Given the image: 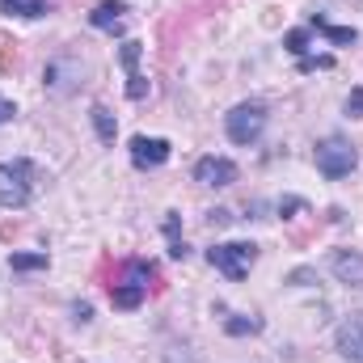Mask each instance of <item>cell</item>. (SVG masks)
<instances>
[{"label":"cell","instance_id":"6da1fadb","mask_svg":"<svg viewBox=\"0 0 363 363\" xmlns=\"http://www.w3.org/2000/svg\"><path fill=\"white\" fill-rule=\"evenodd\" d=\"M34 182H38V169L26 157L0 161V207H26L34 199Z\"/></svg>","mask_w":363,"mask_h":363},{"label":"cell","instance_id":"7a4b0ae2","mask_svg":"<svg viewBox=\"0 0 363 363\" xmlns=\"http://www.w3.org/2000/svg\"><path fill=\"white\" fill-rule=\"evenodd\" d=\"M267 106L262 101H241V106H233L228 114H224V131H228V140L233 144H241V148H250V144H258L262 140V131H267Z\"/></svg>","mask_w":363,"mask_h":363},{"label":"cell","instance_id":"3957f363","mask_svg":"<svg viewBox=\"0 0 363 363\" xmlns=\"http://www.w3.org/2000/svg\"><path fill=\"white\" fill-rule=\"evenodd\" d=\"M313 161H317L321 178L338 182V178H347V174L359 165V152H355V144H351V140H342V135H325V140L317 144Z\"/></svg>","mask_w":363,"mask_h":363},{"label":"cell","instance_id":"277c9868","mask_svg":"<svg viewBox=\"0 0 363 363\" xmlns=\"http://www.w3.org/2000/svg\"><path fill=\"white\" fill-rule=\"evenodd\" d=\"M207 262L224 274V279L241 283V279L250 274V267L258 262V245H254V241H228V245H211V250H207Z\"/></svg>","mask_w":363,"mask_h":363},{"label":"cell","instance_id":"5b68a950","mask_svg":"<svg viewBox=\"0 0 363 363\" xmlns=\"http://www.w3.org/2000/svg\"><path fill=\"white\" fill-rule=\"evenodd\" d=\"M81 77H85L81 55H55L47 64V72H43V85H47V93H55V97H68V93L81 85Z\"/></svg>","mask_w":363,"mask_h":363},{"label":"cell","instance_id":"8992f818","mask_svg":"<svg viewBox=\"0 0 363 363\" xmlns=\"http://www.w3.org/2000/svg\"><path fill=\"white\" fill-rule=\"evenodd\" d=\"M169 140H161V135H135L131 140V165L135 169H161L165 161H169Z\"/></svg>","mask_w":363,"mask_h":363},{"label":"cell","instance_id":"52a82bcc","mask_svg":"<svg viewBox=\"0 0 363 363\" xmlns=\"http://www.w3.org/2000/svg\"><path fill=\"white\" fill-rule=\"evenodd\" d=\"M194 182L199 186H211V190H224L237 182V165L228 157H199L194 161Z\"/></svg>","mask_w":363,"mask_h":363},{"label":"cell","instance_id":"ba28073f","mask_svg":"<svg viewBox=\"0 0 363 363\" xmlns=\"http://www.w3.org/2000/svg\"><path fill=\"white\" fill-rule=\"evenodd\" d=\"M334 342H338V355H347L351 363H363V313H351L338 321Z\"/></svg>","mask_w":363,"mask_h":363},{"label":"cell","instance_id":"9c48e42d","mask_svg":"<svg viewBox=\"0 0 363 363\" xmlns=\"http://www.w3.org/2000/svg\"><path fill=\"white\" fill-rule=\"evenodd\" d=\"M330 271L338 274L347 287H363V254H355V250H334L330 254Z\"/></svg>","mask_w":363,"mask_h":363},{"label":"cell","instance_id":"30bf717a","mask_svg":"<svg viewBox=\"0 0 363 363\" xmlns=\"http://www.w3.org/2000/svg\"><path fill=\"white\" fill-rule=\"evenodd\" d=\"M140 51H144V47H140L135 38H127L123 51H118V60H123V68H127V81H131V85H127V97H131V101H140V97L148 93L144 77H140V68H135V64H140Z\"/></svg>","mask_w":363,"mask_h":363},{"label":"cell","instance_id":"8fae6325","mask_svg":"<svg viewBox=\"0 0 363 363\" xmlns=\"http://www.w3.org/2000/svg\"><path fill=\"white\" fill-rule=\"evenodd\" d=\"M123 13H127L123 0H101V4L89 13V21H93V30H110V34H118V30H123Z\"/></svg>","mask_w":363,"mask_h":363},{"label":"cell","instance_id":"7c38bea8","mask_svg":"<svg viewBox=\"0 0 363 363\" xmlns=\"http://www.w3.org/2000/svg\"><path fill=\"white\" fill-rule=\"evenodd\" d=\"M144 296H148V287H135V283H114V287H110L114 308H140Z\"/></svg>","mask_w":363,"mask_h":363},{"label":"cell","instance_id":"4fadbf2b","mask_svg":"<svg viewBox=\"0 0 363 363\" xmlns=\"http://www.w3.org/2000/svg\"><path fill=\"white\" fill-rule=\"evenodd\" d=\"M47 9H51L47 0H0V13H9V17H26V21L43 17Z\"/></svg>","mask_w":363,"mask_h":363},{"label":"cell","instance_id":"5bb4252c","mask_svg":"<svg viewBox=\"0 0 363 363\" xmlns=\"http://www.w3.org/2000/svg\"><path fill=\"white\" fill-rule=\"evenodd\" d=\"M89 118H93V127H97V140L101 144H114V135H118V123H114V114H110V106H93L89 110Z\"/></svg>","mask_w":363,"mask_h":363},{"label":"cell","instance_id":"9a60e30c","mask_svg":"<svg viewBox=\"0 0 363 363\" xmlns=\"http://www.w3.org/2000/svg\"><path fill=\"white\" fill-rule=\"evenodd\" d=\"M313 30H321V34H325L330 43H338V47H347V43H355V38H359L351 26H330V21H325V17H317V13H313Z\"/></svg>","mask_w":363,"mask_h":363},{"label":"cell","instance_id":"2e32d148","mask_svg":"<svg viewBox=\"0 0 363 363\" xmlns=\"http://www.w3.org/2000/svg\"><path fill=\"white\" fill-rule=\"evenodd\" d=\"M224 330H228L233 338H245V334H258L262 321H258V317H241V313H233V317H224Z\"/></svg>","mask_w":363,"mask_h":363},{"label":"cell","instance_id":"e0dca14e","mask_svg":"<svg viewBox=\"0 0 363 363\" xmlns=\"http://www.w3.org/2000/svg\"><path fill=\"white\" fill-rule=\"evenodd\" d=\"M9 267L13 271H47V254H13Z\"/></svg>","mask_w":363,"mask_h":363},{"label":"cell","instance_id":"ac0fdd59","mask_svg":"<svg viewBox=\"0 0 363 363\" xmlns=\"http://www.w3.org/2000/svg\"><path fill=\"white\" fill-rule=\"evenodd\" d=\"M148 279H152V267H148V262H127V267H123V283L148 287Z\"/></svg>","mask_w":363,"mask_h":363},{"label":"cell","instance_id":"d6986e66","mask_svg":"<svg viewBox=\"0 0 363 363\" xmlns=\"http://www.w3.org/2000/svg\"><path fill=\"white\" fill-rule=\"evenodd\" d=\"M283 47H287L291 55H304V51H308V34H304V30H291V34L283 38Z\"/></svg>","mask_w":363,"mask_h":363},{"label":"cell","instance_id":"ffe728a7","mask_svg":"<svg viewBox=\"0 0 363 363\" xmlns=\"http://www.w3.org/2000/svg\"><path fill=\"white\" fill-rule=\"evenodd\" d=\"M347 114H351V118H363V89H351V97H347Z\"/></svg>","mask_w":363,"mask_h":363},{"label":"cell","instance_id":"44dd1931","mask_svg":"<svg viewBox=\"0 0 363 363\" xmlns=\"http://www.w3.org/2000/svg\"><path fill=\"white\" fill-rule=\"evenodd\" d=\"M313 68H334V55H317V60H300V72H313Z\"/></svg>","mask_w":363,"mask_h":363},{"label":"cell","instance_id":"7402d4cb","mask_svg":"<svg viewBox=\"0 0 363 363\" xmlns=\"http://www.w3.org/2000/svg\"><path fill=\"white\" fill-rule=\"evenodd\" d=\"M13 114H17V106H13L9 97H0V127H4V123H13Z\"/></svg>","mask_w":363,"mask_h":363},{"label":"cell","instance_id":"603a6c76","mask_svg":"<svg viewBox=\"0 0 363 363\" xmlns=\"http://www.w3.org/2000/svg\"><path fill=\"white\" fill-rule=\"evenodd\" d=\"M186 254H190V250H186V241H174V245H169V258H186Z\"/></svg>","mask_w":363,"mask_h":363}]
</instances>
